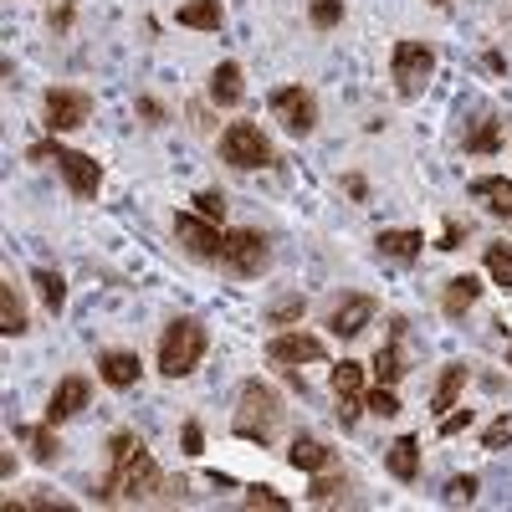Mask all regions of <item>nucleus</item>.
I'll return each instance as SVG.
<instances>
[{
    "instance_id": "f257e3e1",
    "label": "nucleus",
    "mask_w": 512,
    "mask_h": 512,
    "mask_svg": "<svg viewBox=\"0 0 512 512\" xmlns=\"http://www.w3.org/2000/svg\"><path fill=\"white\" fill-rule=\"evenodd\" d=\"M231 431H236L241 441H251V446H272V436L282 431V395L272 390L267 379H246V384H241Z\"/></svg>"
},
{
    "instance_id": "f03ea898",
    "label": "nucleus",
    "mask_w": 512,
    "mask_h": 512,
    "mask_svg": "<svg viewBox=\"0 0 512 512\" xmlns=\"http://www.w3.org/2000/svg\"><path fill=\"white\" fill-rule=\"evenodd\" d=\"M210 349V333L200 318H175L159 333V374L164 379H185Z\"/></svg>"
},
{
    "instance_id": "7ed1b4c3",
    "label": "nucleus",
    "mask_w": 512,
    "mask_h": 512,
    "mask_svg": "<svg viewBox=\"0 0 512 512\" xmlns=\"http://www.w3.org/2000/svg\"><path fill=\"white\" fill-rule=\"evenodd\" d=\"M26 159H52L62 169V180L72 185L77 200H93L103 190V164L93 154H82V149H62V144H31Z\"/></svg>"
},
{
    "instance_id": "20e7f679",
    "label": "nucleus",
    "mask_w": 512,
    "mask_h": 512,
    "mask_svg": "<svg viewBox=\"0 0 512 512\" xmlns=\"http://www.w3.org/2000/svg\"><path fill=\"white\" fill-rule=\"evenodd\" d=\"M390 72H395V93L400 98H420L425 82L436 77V47L431 41H400V47L390 52Z\"/></svg>"
},
{
    "instance_id": "39448f33",
    "label": "nucleus",
    "mask_w": 512,
    "mask_h": 512,
    "mask_svg": "<svg viewBox=\"0 0 512 512\" xmlns=\"http://www.w3.org/2000/svg\"><path fill=\"white\" fill-rule=\"evenodd\" d=\"M216 154H221V164L241 169V175H251V169H267V164H272V144H267V134H262L256 123H231L226 134L216 139Z\"/></svg>"
},
{
    "instance_id": "423d86ee",
    "label": "nucleus",
    "mask_w": 512,
    "mask_h": 512,
    "mask_svg": "<svg viewBox=\"0 0 512 512\" xmlns=\"http://www.w3.org/2000/svg\"><path fill=\"white\" fill-rule=\"evenodd\" d=\"M267 262H272V246H267V236H262V231H251V226L226 231L221 267H226L231 277H262V272H267Z\"/></svg>"
},
{
    "instance_id": "0eeeda50",
    "label": "nucleus",
    "mask_w": 512,
    "mask_h": 512,
    "mask_svg": "<svg viewBox=\"0 0 512 512\" xmlns=\"http://www.w3.org/2000/svg\"><path fill=\"white\" fill-rule=\"evenodd\" d=\"M267 103H272V118L287 128V134H297V139L318 128V98L303 88V82H287V88H277Z\"/></svg>"
},
{
    "instance_id": "6e6552de",
    "label": "nucleus",
    "mask_w": 512,
    "mask_h": 512,
    "mask_svg": "<svg viewBox=\"0 0 512 512\" xmlns=\"http://www.w3.org/2000/svg\"><path fill=\"white\" fill-rule=\"evenodd\" d=\"M175 241L195 256V262H221V251H226V236L216 231V221L190 216V210H180V216H175Z\"/></svg>"
},
{
    "instance_id": "1a4fd4ad",
    "label": "nucleus",
    "mask_w": 512,
    "mask_h": 512,
    "mask_svg": "<svg viewBox=\"0 0 512 512\" xmlns=\"http://www.w3.org/2000/svg\"><path fill=\"white\" fill-rule=\"evenodd\" d=\"M41 108H47V128H52V134H72V128H82L93 118V98L82 88H52L47 98H41Z\"/></svg>"
},
{
    "instance_id": "9d476101",
    "label": "nucleus",
    "mask_w": 512,
    "mask_h": 512,
    "mask_svg": "<svg viewBox=\"0 0 512 512\" xmlns=\"http://www.w3.org/2000/svg\"><path fill=\"white\" fill-rule=\"evenodd\" d=\"M267 359L272 364H323L328 359V344L308 328H292V333H277L267 344Z\"/></svg>"
},
{
    "instance_id": "9b49d317",
    "label": "nucleus",
    "mask_w": 512,
    "mask_h": 512,
    "mask_svg": "<svg viewBox=\"0 0 512 512\" xmlns=\"http://www.w3.org/2000/svg\"><path fill=\"white\" fill-rule=\"evenodd\" d=\"M374 313H379V303H374L369 292H349V297H338V303H333L328 333H333V338H359V333L374 323Z\"/></svg>"
},
{
    "instance_id": "f8f14e48",
    "label": "nucleus",
    "mask_w": 512,
    "mask_h": 512,
    "mask_svg": "<svg viewBox=\"0 0 512 512\" xmlns=\"http://www.w3.org/2000/svg\"><path fill=\"white\" fill-rule=\"evenodd\" d=\"M364 364H354V359H338L333 364V395H338V405H344V410H338V420H344L349 425V431H354V425H359V410H364Z\"/></svg>"
},
{
    "instance_id": "ddd939ff",
    "label": "nucleus",
    "mask_w": 512,
    "mask_h": 512,
    "mask_svg": "<svg viewBox=\"0 0 512 512\" xmlns=\"http://www.w3.org/2000/svg\"><path fill=\"white\" fill-rule=\"evenodd\" d=\"M88 405H93V379H88V374H67L57 390H52V400H47V420L62 425V420L82 415Z\"/></svg>"
},
{
    "instance_id": "4468645a",
    "label": "nucleus",
    "mask_w": 512,
    "mask_h": 512,
    "mask_svg": "<svg viewBox=\"0 0 512 512\" xmlns=\"http://www.w3.org/2000/svg\"><path fill=\"white\" fill-rule=\"evenodd\" d=\"M98 374H103V384H113V390H134L139 374H144V359L128 354V349H103L98 354Z\"/></svg>"
},
{
    "instance_id": "2eb2a0df",
    "label": "nucleus",
    "mask_w": 512,
    "mask_h": 512,
    "mask_svg": "<svg viewBox=\"0 0 512 512\" xmlns=\"http://www.w3.org/2000/svg\"><path fill=\"white\" fill-rule=\"evenodd\" d=\"M472 200L487 205V216L512 221V180H507V175H477V180H472Z\"/></svg>"
},
{
    "instance_id": "dca6fc26",
    "label": "nucleus",
    "mask_w": 512,
    "mask_h": 512,
    "mask_svg": "<svg viewBox=\"0 0 512 512\" xmlns=\"http://www.w3.org/2000/svg\"><path fill=\"white\" fill-rule=\"evenodd\" d=\"M374 246H379V256L384 262H400V267H410V262H420V251H425V236L420 231H379L374 236Z\"/></svg>"
},
{
    "instance_id": "f3484780",
    "label": "nucleus",
    "mask_w": 512,
    "mask_h": 512,
    "mask_svg": "<svg viewBox=\"0 0 512 512\" xmlns=\"http://www.w3.org/2000/svg\"><path fill=\"white\" fill-rule=\"evenodd\" d=\"M477 297H482V282H477L472 272H461V277H451L446 292H441V313H446V318H466V313L477 308Z\"/></svg>"
},
{
    "instance_id": "a211bd4d",
    "label": "nucleus",
    "mask_w": 512,
    "mask_h": 512,
    "mask_svg": "<svg viewBox=\"0 0 512 512\" xmlns=\"http://www.w3.org/2000/svg\"><path fill=\"white\" fill-rule=\"evenodd\" d=\"M400 338H405V318L390 323V344L374 354V379L379 384H400L405 379V354H400Z\"/></svg>"
},
{
    "instance_id": "6ab92c4d",
    "label": "nucleus",
    "mask_w": 512,
    "mask_h": 512,
    "mask_svg": "<svg viewBox=\"0 0 512 512\" xmlns=\"http://www.w3.org/2000/svg\"><path fill=\"white\" fill-rule=\"evenodd\" d=\"M333 461H338V456H333L323 441H313V436H297V441H292V451H287V466H292V472H308V477L328 472Z\"/></svg>"
},
{
    "instance_id": "aec40b11",
    "label": "nucleus",
    "mask_w": 512,
    "mask_h": 512,
    "mask_svg": "<svg viewBox=\"0 0 512 512\" xmlns=\"http://www.w3.org/2000/svg\"><path fill=\"white\" fill-rule=\"evenodd\" d=\"M16 441L31 446V456H36L41 466H52V461L62 456V446H57V425H52V420H41V425H16Z\"/></svg>"
},
{
    "instance_id": "412c9836",
    "label": "nucleus",
    "mask_w": 512,
    "mask_h": 512,
    "mask_svg": "<svg viewBox=\"0 0 512 512\" xmlns=\"http://www.w3.org/2000/svg\"><path fill=\"white\" fill-rule=\"evenodd\" d=\"M384 466H390L395 482H415L420 477V441L415 436H400L390 451H384Z\"/></svg>"
},
{
    "instance_id": "4be33fe9",
    "label": "nucleus",
    "mask_w": 512,
    "mask_h": 512,
    "mask_svg": "<svg viewBox=\"0 0 512 512\" xmlns=\"http://www.w3.org/2000/svg\"><path fill=\"white\" fill-rule=\"evenodd\" d=\"M241 93H246V82H241V67H236V62H221L216 72H210V103L236 108Z\"/></svg>"
},
{
    "instance_id": "5701e85b",
    "label": "nucleus",
    "mask_w": 512,
    "mask_h": 512,
    "mask_svg": "<svg viewBox=\"0 0 512 512\" xmlns=\"http://www.w3.org/2000/svg\"><path fill=\"white\" fill-rule=\"evenodd\" d=\"M175 21L185 31H221V0H185L175 11Z\"/></svg>"
},
{
    "instance_id": "b1692460",
    "label": "nucleus",
    "mask_w": 512,
    "mask_h": 512,
    "mask_svg": "<svg viewBox=\"0 0 512 512\" xmlns=\"http://www.w3.org/2000/svg\"><path fill=\"white\" fill-rule=\"evenodd\" d=\"M461 390H466V369H461V364H446V369H441V379H436V390H431V410H436V415L456 410Z\"/></svg>"
},
{
    "instance_id": "393cba45",
    "label": "nucleus",
    "mask_w": 512,
    "mask_h": 512,
    "mask_svg": "<svg viewBox=\"0 0 512 512\" xmlns=\"http://www.w3.org/2000/svg\"><path fill=\"white\" fill-rule=\"evenodd\" d=\"M0 333H6V338H21L26 333V308H21V292H16L11 277L0 282Z\"/></svg>"
},
{
    "instance_id": "a878e982",
    "label": "nucleus",
    "mask_w": 512,
    "mask_h": 512,
    "mask_svg": "<svg viewBox=\"0 0 512 512\" xmlns=\"http://www.w3.org/2000/svg\"><path fill=\"white\" fill-rule=\"evenodd\" d=\"M31 282H36V292H41V303H47V313H62V303H67V282H62V272L36 267Z\"/></svg>"
},
{
    "instance_id": "bb28decb",
    "label": "nucleus",
    "mask_w": 512,
    "mask_h": 512,
    "mask_svg": "<svg viewBox=\"0 0 512 512\" xmlns=\"http://www.w3.org/2000/svg\"><path fill=\"white\" fill-rule=\"evenodd\" d=\"M466 149H472V154H497V149H502V123H497L492 113L477 118V128L466 134Z\"/></svg>"
},
{
    "instance_id": "cd10ccee",
    "label": "nucleus",
    "mask_w": 512,
    "mask_h": 512,
    "mask_svg": "<svg viewBox=\"0 0 512 512\" xmlns=\"http://www.w3.org/2000/svg\"><path fill=\"white\" fill-rule=\"evenodd\" d=\"M487 272L497 287H512V241H487Z\"/></svg>"
},
{
    "instance_id": "c85d7f7f",
    "label": "nucleus",
    "mask_w": 512,
    "mask_h": 512,
    "mask_svg": "<svg viewBox=\"0 0 512 512\" xmlns=\"http://www.w3.org/2000/svg\"><path fill=\"white\" fill-rule=\"evenodd\" d=\"M134 456H139V436L134 431H113L108 436V472H123Z\"/></svg>"
},
{
    "instance_id": "c756f323",
    "label": "nucleus",
    "mask_w": 512,
    "mask_h": 512,
    "mask_svg": "<svg viewBox=\"0 0 512 512\" xmlns=\"http://www.w3.org/2000/svg\"><path fill=\"white\" fill-rule=\"evenodd\" d=\"M364 410L369 415H400V395H395V384H379V390H364Z\"/></svg>"
},
{
    "instance_id": "7c9ffc66",
    "label": "nucleus",
    "mask_w": 512,
    "mask_h": 512,
    "mask_svg": "<svg viewBox=\"0 0 512 512\" xmlns=\"http://www.w3.org/2000/svg\"><path fill=\"white\" fill-rule=\"evenodd\" d=\"M344 492H349V482H344V477H318V482H308V502H313V507L344 502Z\"/></svg>"
},
{
    "instance_id": "2f4dec72",
    "label": "nucleus",
    "mask_w": 512,
    "mask_h": 512,
    "mask_svg": "<svg viewBox=\"0 0 512 512\" xmlns=\"http://www.w3.org/2000/svg\"><path fill=\"white\" fill-rule=\"evenodd\" d=\"M308 16L318 31H333L338 21H344V0H308Z\"/></svg>"
},
{
    "instance_id": "473e14b6",
    "label": "nucleus",
    "mask_w": 512,
    "mask_h": 512,
    "mask_svg": "<svg viewBox=\"0 0 512 512\" xmlns=\"http://www.w3.org/2000/svg\"><path fill=\"white\" fill-rule=\"evenodd\" d=\"M477 492H482L477 477H451V482H446V507H472Z\"/></svg>"
},
{
    "instance_id": "72a5a7b5",
    "label": "nucleus",
    "mask_w": 512,
    "mask_h": 512,
    "mask_svg": "<svg viewBox=\"0 0 512 512\" xmlns=\"http://www.w3.org/2000/svg\"><path fill=\"white\" fill-rule=\"evenodd\" d=\"M502 446H512V415H497L482 431V451H502Z\"/></svg>"
},
{
    "instance_id": "f704fd0d",
    "label": "nucleus",
    "mask_w": 512,
    "mask_h": 512,
    "mask_svg": "<svg viewBox=\"0 0 512 512\" xmlns=\"http://www.w3.org/2000/svg\"><path fill=\"white\" fill-rule=\"evenodd\" d=\"M303 308H308L303 297H282V303L267 313V328H287V323H297V318H303Z\"/></svg>"
},
{
    "instance_id": "c9c22d12",
    "label": "nucleus",
    "mask_w": 512,
    "mask_h": 512,
    "mask_svg": "<svg viewBox=\"0 0 512 512\" xmlns=\"http://www.w3.org/2000/svg\"><path fill=\"white\" fill-rule=\"evenodd\" d=\"M246 507H272V512H287L292 502H287L277 487H251V492H246Z\"/></svg>"
},
{
    "instance_id": "e433bc0d",
    "label": "nucleus",
    "mask_w": 512,
    "mask_h": 512,
    "mask_svg": "<svg viewBox=\"0 0 512 512\" xmlns=\"http://www.w3.org/2000/svg\"><path fill=\"white\" fill-rule=\"evenodd\" d=\"M195 205H200V216H205V221H216V226L226 221V200H221L216 190H200V195H195Z\"/></svg>"
},
{
    "instance_id": "4c0bfd02",
    "label": "nucleus",
    "mask_w": 512,
    "mask_h": 512,
    "mask_svg": "<svg viewBox=\"0 0 512 512\" xmlns=\"http://www.w3.org/2000/svg\"><path fill=\"white\" fill-rule=\"evenodd\" d=\"M180 451H185V456H200V451H205V431H200L195 420L180 425Z\"/></svg>"
},
{
    "instance_id": "58836bf2",
    "label": "nucleus",
    "mask_w": 512,
    "mask_h": 512,
    "mask_svg": "<svg viewBox=\"0 0 512 512\" xmlns=\"http://www.w3.org/2000/svg\"><path fill=\"white\" fill-rule=\"evenodd\" d=\"M72 16H77L72 0H57V6L47 11V26H52V31H67V26H72Z\"/></svg>"
},
{
    "instance_id": "ea45409f",
    "label": "nucleus",
    "mask_w": 512,
    "mask_h": 512,
    "mask_svg": "<svg viewBox=\"0 0 512 512\" xmlns=\"http://www.w3.org/2000/svg\"><path fill=\"white\" fill-rule=\"evenodd\" d=\"M466 425H472V410H461V415H446V420H441V436H456V431H466Z\"/></svg>"
},
{
    "instance_id": "a19ab883",
    "label": "nucleus",
    "mask_w": 512,
    "mask_h": 512,
    "mask_svg": "<svg viewBox=\"0 0 512 512\" xmlns=\"http://www.w3.org/2000/svg\"><path fill=\"white\" fill-rule=\"evenodd\" d=\"M139 113H144L149 123H164V108H159L154 98H139Z\"/></svg>"
},
{
    "instance_id": "79ce46f5",
    "label": "nucleus",
    "mask_w": 512,
    "mask_h": 512,
    "mask_svg": "<svg viewBox=\"0 0 512 512\" xmlns=\"http://www.w3.org/2000/svg\"><path fill=\"white\" fill-rule=\"evenodd\" d=\"M461 246V226H446V236H441V251H456Z\"/></svg>"
},
{
    "instance_id": "37998d69",
    "label": "nucleus",
    "mask_w": 512,
    "mask_h": 512,
    "mask_svg": "<svg viewBox=\"0 0 512 512\" xmlns=\"http://www.w3.org/2000/svg\"><path fill=\"white\" fill-rule=\"evenodd\" d=\"M431 6H441V11H446V6H451V0H431Z\"/></svg>"
},
{
    "instance_id": "c03bdc74",
    "label": "nucleus",
    "mask_w": 512,
    "mask_h": 512,
    "mask_svg": "<svg viewBox=\"0 0 512 512\" xmlns=\"http://www.w3.org/2000/svg\"><path fill=\"white\" fill-rule=\"evenodd\" d=\"M507 364H512V344H507Z\"/></svg>"
}]
</instances>
